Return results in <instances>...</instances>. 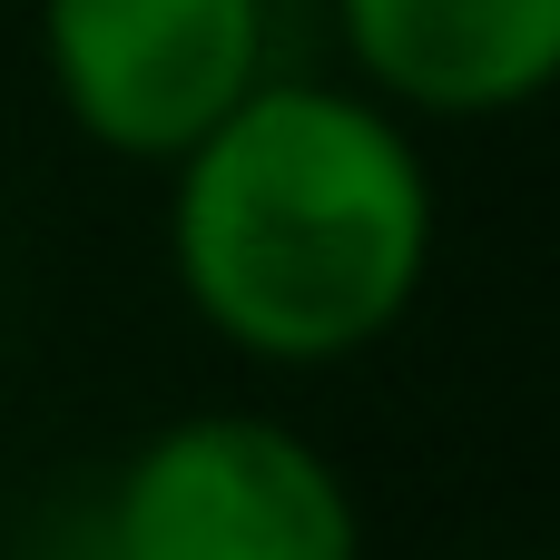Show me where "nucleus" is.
Listing matches in <instances>:
<instances>
[{"instance_id": "obj_1", "label": "nucleus", "mask_w": 560, "mask_h": 560, "mask_svg": "<svg viewBox=\"0 0 560 560\" xmlns=\"http://www.w3.org/2000/svg\"><path fill=\"white\" fill-rule=\"evenodd\" d=\"M433 236L423 128L354 79L266 69L167 158V276L187 315L266 374L374 354L413 315Z\"/></svg>"}, {"instance_id": "obj_2", "label": "nucleus", "mask_w": 560, "mask_h": 560, "mask_svg": "<svg viewBox=\"0 0 560 560\" xmlns=\"http://www.w3.org/2000/svg\"><path fill=\"white\" fill-rule=\"evenodd\" d=\"M108 560H364L345 463L246 404L158 423L98 492Z\"/></svg>"}, {"instance_id": "obj_3", "label": "nucleus", "mask_w": 560, "mask_h": 560, "mask_svg": "<svg viewBox=\"0 0 560 560\" xmlns=\"http://www.w3.org/2000/svg\"><path fill=\"white\" fill-rule=\"evenodd\" d=\"M276 0H39V79L59 118L128 158L167 167L187 138H207L276 59H266Z\"/></svg>"}, {"instance_id": "obj_4", "label": "nucleus", "mask_w": 560, "mask_h": 560, "mask_svg": "<svg viewBox=\"0 0 560 560\" xmlns=\"http://www.w3.org/2000/svg\"><path fill=\"white\" fill-rule=\"evenodd\" d=\"M354 89L413 128H482L560 89V0H335Z\"/></svg>"}, {"instance_id": "obj_5", "label": "nucleus", "mask_w": 560, "mask_h": 560, "mask_svg": "<svg viewBox=\"0 0 560 560\" xmlns=\"http://www.w3.org/2000/svg\"><path fill=\"white\" fill-rule=\"evenodd\" d=\"M20 560H108V532H98V492L89 502H59L30 541H20Z\"/></svg>"}]
</instances>
